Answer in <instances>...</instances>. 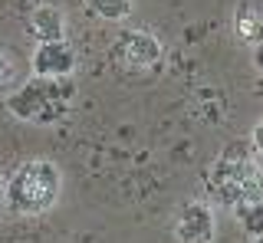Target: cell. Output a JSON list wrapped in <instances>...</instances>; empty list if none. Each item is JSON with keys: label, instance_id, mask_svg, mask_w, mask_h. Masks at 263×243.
Returning a JSON list of instances; mask_svg holds the SVG:
<instances>
[{"label": "cell", "instance_id": "cell-15", "mask_svg": "<svg viewBox=\"0 0 263 243\" xmlns=\"http://www.w3.org/2000/svg\"><path fill=\"white\" fill-rule=\"evenodd\" d=\"M253 243H263V233H260V237H253Z\"/></svg>", "mask_w": 263, "mask_h": 243}, {"label": "cell", "instance_id": "cell-12", "mask_svg": "<svg viewBox=\"0 0 263 243\" xmlns=\"http://www.w3.org/2000/svg\"><path fill=\"white\" fill-rule=\"evenodd\" d=\"M250 145H253V148H257V155L263 158V118L257 121V125H253V135H250Z\"/></svg>", "mask_w": 263, "mask_h": 243}, {"label": "cell", "instance_id": "cell-11", "mask_svg": "<svg viewBox=\"0 0 263 243\" xmlns=\"http://www.w3.org/2000/svg\"><path fill=\"white\" fill-rule=\"evenodd\" d=\"M237 220L250 237H260L263 233V200H247V204H237L234 207Z\"/></svg>", "mask_w": 263, "mask_h": 243}, {"label": "cell", "instance_id": "cell-10", "mask_svg": "<svg viewBox=\"0 0 263 243\" xmlns=\"http://www.w3.org/2000/svg\"><path fill=\"white\" fill-rule=\"evenodd\" d=\"M89 13L99 20H109V23H119V20H128L132 10H135V0H86Z\"/></svg>", "mask_w": 263, "mask_h": 243}, {"label": "cell", "instance_id": "cell-13", "mask_svg": "<svg viewBox=\"0 0 263 243\" xmlns=\"http://www.w3.org/2000/svg\"><path fill=\"white\" fill-rule=\"evenodd\" d=\"M253 66L263 72V43H260V46H253Z\"/></svg>", "mask_w": 263, "mask_h": 243}, {"label": "cell", "instance_id": "cell-9", "mask_svg": "<svg viewBox=\"0 0 263 243\" xmlns=\"http://www.w3.org/2000/svg\"><path fill=\"white\" fill-rule=\"evenodd\" d=\"M23 83V69H20V53L13 46L0 43V92L10 95L16 86Z\"/></svg>", "mask_w": 263, "mask_h": 243}, {"label": "cell", "instance_id": "cell-6", "mask_svg": "<svg viewBox=\"0 0 263 243\" xmlns=\"http://www.w3.org/2000/svg\"><path fill=\"white\" fill-rule=\"evenodd\" d=\"M79 56L69 39H56V43H36L30 56V72L40 79H69L76 69Z\"/></svg>", "mask_w": 263, "mask_h": 243}, {"label": "cell", "instance_id": "cell-8", "mask_svg": "<svg viewBox=\"0 0 263 243\" xmlns=\"http://www.w3.org/2000/svg\"><path fill=\"white\" fill-rule=\"evenodd\" d=\"M234 36L240 43H250V46H260L263 43V17L257 7L243 4L234 10Z\"/></svg>", "mask_w": 263, "mask_h": 243}, {"label": "cell", "instance_id": "cell-7", "mask_svg": "<svg viewBox=\"0 0 263 243\" xmlns=\"http://www.w3.org/2000/svg\"><path fill=\"white\" fill-rule=\"evenodd\" d=\"M30 33L36 43H56V39H66V13L60 7L40 4L36 10L30 13Z\"/></svg>", "mask_w": 263, "mask_h": 243}, {"label": "cell", "instance_id": "cell-14", "mask_svg": "<svg viewBox=\"0 0 263 243\" xmlns=\"http://www.w3.org/2000/svg\"><path fill=\"white\" fill-rule=\"evenodd\" d=\"M4 181H7V177H4V174H0V200H4Z\"/></svg>", "mask_w": 263, "mask_h": 243}, {"label": "cell", "instance_id": "cell-1", "mask_svg": "<svg viewBox=\"0 0 263 243\" xmlns=\"http://www.w3.org/2000/svg\"><path fill=\"white\" fill-rule=\"evenodd\" d=\"M208 204L234 210L247 200H263V158L250 141H230L204 171Z\"/></svg>", "mask_w": 263, "mask_h": 243}, {"label": "cell", "instance_id": "cell-3", "mask_svg": "<svg viewBox=\"0 0 263 243\" xmlns=\"http://www.w3.org/2000/svg\"><path fill=\"white\" fill-rule=\"evenodd\" d=\"M4 105L13 118L27 121V125H56L76 105V86H72V79L33 76V79L16 86L4 99Z\"/></svg>", "mask_w": 263, "mask_h": 243}, {"label": "cell", "instance_id": "cell-2", "mask_svg": "<svg viewBox=\"0 0 263 243\" xmlns=\"http://www.w3.org/2000/svg\"><path fill=\"white\" fill-rule=\"evenodd\" d=\"M63 194V171L49 158H30L16 165L4 181V204L13 217H43Z\"/></svg>", "mask_w": 263, "mask_h": 243}, {"label": "cell", "instance_id": "cell-5", "mask_svg": "<svg viewBox=\"0 0 263 243\" xmlns=\"http://www.w3.org/2000/svg\"><path fill=\"white\" fill-rule=\"evenodd\" d=\"M217 237V217L208 200H187L175 214V240L178 243H211Z\"/></svg>", "mask_w": 263, "mask_h": 243}, {"label": "cell", "instance_id": "cell-4", "mask_svg": "<svg viewBox=\"0 0 263 243\" xmlns=\"http://www.w3.org/2000/svg\"><path fill=\"white\" fill-rule=\"evenodd\" d=\"M109 59L125 72H155L164 59V46L148 30H122L109 46Z\"/></svg>", "mask_w": 263, "mask_h": 243}]
</instances>
